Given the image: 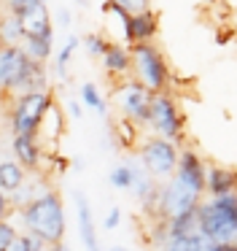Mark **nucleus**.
Wrapping results in <instances>:
<instances>
[{"label":"nucleus","mask_w":237,"mask_h":251,"mask_svg":"<svg viewBox=\"0 0 237 251\" xmlns=\"http://www.w3.org/2000/svg\"><path fill=\"white\" fill-rule=\"evenodd\" d=\"M202 189H205L202 165H199V159L194 157V154H183L181 170H178V176L172 178V184L162 192L159 205L170 219H178V216H183V213L197 211Z\"/></svg>","instance_id":"obj_1"},{"label":"nucleus","mask_w":237,"mask_h":251,"mask_svg":"<svg viewBox=\"0 0 237 251\" xmlns=\"http://www.w3.org/2000/svg\"><path fill=\"white\" fill-rule=\"evenodd\" d=\"M199 235L210 243H237V195L213 197L199 208Z\"/></svg>","instance_id":"obj_2"},{"label":"nucleus","mask_w":237,"mask_h":251,"mask_svg":"<svg viewBox=\"0 0 237 251\" xmlns=\"http://www.w3.org/2000/svg\"><path fill=\"white\" fill-rule=\"evenodd\" d=\"M24 222L32 235L43 238L48 246L62 243L65 235V208L57 195H43L38 200L27 202L24 208Z\"/></svg>","instance_id":"obj_3"},{"label":"nucleus","mask_w":237,"mask_h":251,"mask_svg":"<svg viewBox=\"0 0 237 251\" xmlns=\"http://www.w3.org/2000/svg\"><path fill=\"white\" fill-rule=\"evenodd\" d=\"M48 111V98L43 92H27L22 98L19 108L14 114V130L16 138H32V132L38 130L41 119Z\"/></svg>","instance_id":"obj_4"},{"label":"nucleus","mask_w":237,"mask_h":251,"mask_svg":"<svg viewBox=\"0 0 237 251\" xmlns=\"http://www.w3.org/2000/svg\"><path fill=\"white\" fill-rule=\"evenodd\" d=\"M32 71V60L16 46L0 49V87H16Z\"/></svg>","instance_id":"obj_5"},{"label":"nucleus","mask_w":237,"mask_h":251,"mask_svg":"<svg viewBox=\"0 0 237 251\" xmlns=\"http://www.w3.org/2000/svg\"><path fill=\"white\" fill-rule=\"evenodd\" d=\"M135 68H138L140 78H143V84L148 89H162V84H165V65H162V57L151 46H145V44L135 46Z\"/></svg>","instance_id":"obj_6"},{"label":"nucleus","mask_w":237,"mask_h":251,"mask_svg":"<svg viewBox=\"0 0 237 251\" xmlns=\"http://www.w3.org/2000/svg\"><path fill=\"white\" fill-rule=\"evenodd\" d=\"M143 162L145 168L151 170L154 176H170L172 168H175L178 157H175V149H172L170 141H162V138H156V141L145 143L143 149Z\"/></svg>","instance_id":"obj_7"},{"label":"nucleus","mask_w":237,"mask_h":251,"mask_svg":"<svg viewBox=\"0 0 237 251\" xmlns=\"http://www.w3.org/2000/svg\"><path fill=\"white\" fill-rule=\"evenodd\" d=\"M19 25L27 38H51V22H48V11L43 0L27 8L24 14H19Z\"/></svg>","instance_id":"obj_8"},{"label":"nucleus","mask_w":237,"mask_h":251,"mask_svg":"<svg viewBox=\"0 0 237 251\" xmlns=\"http://www.w3.org/2000/svg\"><path fill=\"white\" fill-rule=\"evenodd\" d=\"M151 122L156 125V130L162 132L165 138H175L178 135V114L172 108V103L167 98H156L151 103Z\"/></svg>","instance_id":"obj_9"},{"label":"nucleus","mask_w":237,"mask_h":251,"mask_svg":"<svg viewBox=\"0 0 237 251\" xmlns=\"http://www.w3.org/2000/svg\"><path fill=\"white\" fill-rule=\"evenodd\" d=\"M118 100L124 103L129 116H138V119H148L151 116V103H148V95H145L143 87L138 84H127L118 95Z\"/></svg>","instance_id":"obj_10"},{"label":"nucleus","mask_w":237,"mask_h":251,"mask_svg":"<svg viewBox=\"0 0 237 251\" xmlns=\"http://www.w3.org/2000/svg\"><path fill=\"white\" fill-rule=\"evenodd\" d=\"M75 208H78V232H81V240H84L86 251H100L95 222H92V208H89V202H86V197L81 195V192H75Z\"/></svg>","instance_id":"obj_11"},{"label":"nucleus","mask_w":237,"mask_h":251,"mask_svg":"<svg viewBox=\"0 0 237 251\" xmlns=\"http://www.w3.org/2000/svg\"><path fill=\"white\" fill-rule=\"evenodd\" d=\"M24 181V173L16 162H3L0 165V192H14L22 186Z\"/></svg>","instance_id":"obj_12"},{"label":"nucleus","mask_w":237,"mask_h":251,"mask_svg":"<svg viewBox=\"0 0 237 251\" xmlns=\"http://www.w3.org/2000/svg\"><path fill=\"white\" fill-rule=\"evenodd\" d=\"M205 249H208V240L199 232L186 235V238H167L165 246V251H205Z\"/></svg>","instance_id":"obj_13"},{"label":"nucleus","mask_w":237,"mask_h":251,"mask_svg":"<svg viewBox=\"0 0 237 251\" xmlns=\"http://www.w3.org/2000/svg\"><path fill=\"white\" fill-rule=\"evenodd\" d=\"M232 186H235V176L226 173V170H213L208 181V189L213 192V197H224L232 195Z\"/></svg>","instance_id":"obj_14"},{"label":"nucleus","mask_w":237,"mask_h":251,"mask_svg":"<svg viewBox=\"0 0 237 251\" xmlns=\"http://www.w3.org/2000/svg\"><path fill=\"white\" fill-rule=\"evenodd\" d=\"M14 149H16V157H19L22 165L32 168L38 162V146L32 143V138H16L14 141Z\"/></svg>","instance_id":"obj_15"},{"label":"nucleus","mask_w":237,"mask_h":251,"mask_svg":"<svg viewBox=\"0 0 237 251\" xmlns=\"http://www.w3.org/2000/svg\"><path fill=\"white\" fill-rule=\"evenodd\" d=\"M129 38H148L154 33V17L151 14H138L129 19Z\"/></svg>","instance_id":"obj_16"},{"label":"nucleus","mask_w":237,"mask_h":251,"mask_svg":"<svg viewBox=\"0 0 237 251\" xmlns=\"http://www.w3.org/2000/svg\"><path fill=\"white\" fill-rule=\"evenodd\" d=\"M27 51L32 60H46L51 54V38H27Z\"/></svg>","instance_id":"obj_17"},{"label":"nucleus","mask_w":237,"mask_h":251,"mask_svg":"<svg viewBox=\"0 0 237 251\" xmlns=\"http://www.w3.org/2000/svg\"><path fill=\"white\" fill-rule=\"evenodd\" d=\"M105 65H108V71H124V68L129 65V62H127V51L118 49V46L105 49Z\"/></svg>","instance_id":"obj_18"},{"label":"nucleus","mask_w":237,"mask_h":251,"mask_svg":"<svg viewBox=\"0 0 237 251\" xmlns=\"http://www.w3.org/2000/svg\"><path fill=\"white\" fill-rule=\"evenodd\" d=\"M111 184L113 186H118V189H127V186H132L135 184V173L129 168H113L111 170Z\"/></svg>","instance_id":"obj_19"},{"label":"nucleus","mask_w":237,"mask_h":251,"mask_svg":"<svg viewBox=\"0 0 237 251\" xmlns=\"http://www.w3.org/2000/svg\"><path fill=\"white\" fill-rule=\"evenodd\" d=\"M0 35H3V41H8V44H14L19 35H24V33H22V25H19V17L5 19V22H3V30H0Z\"/></svg>","instance_id":"obj_20"},{"label":"nucleus","mask_w":237,"mask_h":251,"mask_svg":"<svg viewBox=\"0 0 237 251\" xmlns=\"http://www.w3.org/2000/svg\"><path fill=\"white\" fill-rule=\"evenodd\" d=\"M75 46H78V38H75V35H70V38L65 41V46H62V51H59V57H57V71H59V73H65V65H68V60H70V54H73Z\"/></svg>","instance_id":"obj_21"},{"label":"nucleus","mask_w":237,"mask_h":251,"mask_svg":"<svg viewBox=\"0 0 237 251\" xmlns=\"http://www.w3.org/2000/svg\"><path fill=\"white\" fill-rule=\"evenodd\" d=\"M81 95H84V100L97 111V114H102V111H105V103H102V98L95 92V87H92V84H84V87H81Z\"/></svg>","instance_id":"obj_22"},{"label":"nucleus","mask_w":237,"mask_h":251,"mask_svg":"<svg viewBox=\"0 0 237 251\" xmlns=\"http://www.w3.org/2000/svg\"><path fill=\"white\" fill-rule=\"evenodd\" d=\"M14 238H16L14 227H11V224H5V222H0V251H5V246H8Z\"/></svg>","instance_id":"obj_23"},{"label":"nucleus","mask_w":237,"mask_h":251,"mask_svg":"<svg viewBox=\"0 0 237 251\" xmlns=\"http://www.w3.org/2000/svg\"><path fill=\"white\" fill-rule=\"evenodd\" d=\"M5 251H30V243H27V235H16V238L11 240L8 246H5Z\"/></svg>","instance_id":"obj_24"},{"label":"nucleus","mask_w":237,"mask_h":251,"mask_svg":"<svg viewBox=\"0 0 237 251\" xmlns=\"http://www.w3.org/2000/svg\"><path fill=\"white\" fill-rule=\"evenodd\" d=\"M118 222H121V211H118V208H111L108 216H105V229H116Z\"/></svg>","instance_id":"obj_25"},{"label":"nucleus","mask_w":237,"mask_h":251,"mask_svg":"<svg viewBox=\"0 0 237 251\" xmlns=\"http://www.w3.org/2000/svg\"><path fill=\"white\" fill-rule=\"evenodd\" d=\"M118 8H129V11H140L145 6V0H113Z\"/></svg>","instance_id":"obj_26"},{"label":"nucleus","mask_w":237,"mask_h":251,"mask_svg":"<svg viewBox=\"0 0 237 251\" xmlns=\"http://www.w3.org/2000/svg\"><path fill=\"white\" fill-rule=\"evenodd\" d=\"M86 49H89L92 54H97V51H105V46H102V41H100V38L89 35V38H86Z\"/></svg>","instance_id":"obj_27"},{"label":"nucleus","mask_w":237,"mask_h":251,"mask_svg":"<svg viewBox=\"0 0 237 251\" xmlns=\"http://www.w3.org/2000/svg\"><path fill=\"white\" fill-rule=\"evenodd\" d=\"M205 251H237V246L235 243H210L208 240V249Z\"/></svg>","instance_id":"obj_28"},{"label":"nucleus","mask_w":237,"mask_h":251,"mask_svg":"<svg viewBox=\"0 0 237 251\" xmlns=\"http://www.w3.org/2000/svg\"><path fill=\"white\" fill-rule=\"evenodd\" d=\"M5 205H8V202H5V195H3V192H0V222H3V213H5Z\"/></svg>","instance_id":"obj_29"},{"label":"nucleus","mask_w":237,"mask_h":251,"mask_svg":"<svg viewBox=\"0 0 237 251\" xmlns=\"http://www.w3.org/2000/svg\"><path fill=\"white\" fill-rule=\"evenodd\" d=\"M70 114H73V116H81V108H78V103H70Z\"/></svg>","instance_id":"obj_30"},{"label":"nucleus","mask_w":237,"mask_h":251,"mask_svg":"<svg viewBox=\"0 0 237 251\" xmlns=\"http://www.w3.org/2000/svg\"><path fill=\"white\" fill-rule=\"evenodd\" d=\"M108 251H129V249H124V246H111Z\"/></svg>","instance_id":"obj_31"},{"label":"nucleus","mask_w":237,"mask_h":251,"mask_svg":"<svg viewBox=\"0 0 237 251\" xmlns=\"http://www.w3.org/2000/svg\"><path fill=\"white\" fill-rule=\"evenodd\" d=\"M78 3H81V6H86V0H78Z\"/></svg>","instance_id":"obj_32"},{"label":"nucleus","mask_w":237,"mask_h":251,"mask_svg":"<svg viewBox=\"0 0 237 251\" xmlns=\"http://www.w3.org/2000/svg\"><path fill=\"white\" fill-rule=\"evenodd\" d=\"M46 251H48V249H46Z\"/></svg>","instance_id":"obj_33"}]
</instances>
